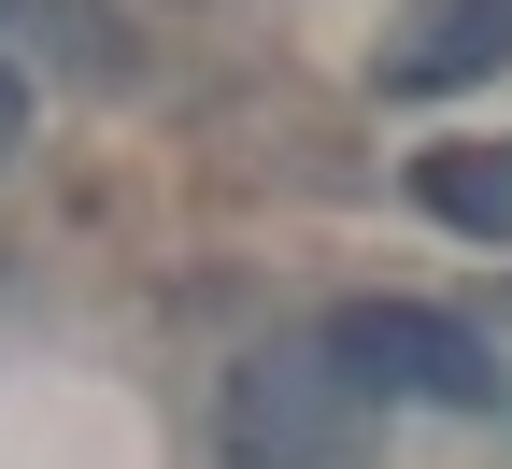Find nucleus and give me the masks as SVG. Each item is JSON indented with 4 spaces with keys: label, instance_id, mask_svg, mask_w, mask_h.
I'll return each mask as SVG.
<instances>
[{
    "label": "nucleus",
    "instance_id": "obj_5",
    "mask_svg": "<svg viewBox=\"0 0 512 469\" xmlns=\"http://www.w3.org/2000/svg\"><path fill=\"white\" fill-rule=\"evenodd\" d=\"M15 143H29V86L0 72V157H15Z\"/></svg>",
    "mask_w": 512,
    "mask_h": 469
},
{
    "label": "nucleus",
    "instance_id": "obj_3",
    "mask_svg": "<svg viewBox=\"0 0 512 469\" xmlns=\"http://www.w3.org/2000/svg\"><path fill=\"white\" fill-rule=\"evenodd\" d=\"M512 57V0H413L384 43V100H456Z\"/></svg>",
    "mask_w": 512,
    "mask_h": 469
},
{
    "label": "nucleus",
    "instance_id": "obj_4",
    "mask_svg": "<svg viewBox=\"0 0 512 469\" xmlns=\"http://www.w3.org/2000/svg\"><path fill=\"white\" fill-rule=\"evenodd\" d=\"M413 199L441 228H470V242H512V143H441L413 171Z\"/></svg>",
    "mask_w": 512,
    "mask_h": 469
},
{
    "label": "nucleus",
    "instance_id": "obj_1",
    "mask_svg": "<svg viewBox=\"0 0 512 469\" xmlns=\"http://www.w3.org/2000/svg\"><path fill=\"white\" fill-rule=\"evenodd\" d=\"M328 356H342L356 398H384V413H498V356L456 313H427V299H342Z\"/></svg>",
    "mask_w": 512,
    "mask_h": 469
},
{
    "label": "nucleus",
    "instance_id": "obj_2",
    "mask_svg": "<svg viewBox=\"0 0 512 469\" xmlns=\"http://www.w3.org/2000/svg\"><path fill=\"white\" fill-rule=\"evenodd\" d=\"M356 413H370V398L342 384L328 342H285V356H242L228 370V455L242 469H342L356 455Z\"/></svg>",
    "mask_w": 512,
    "mask_h": 469
}]
</instances>
